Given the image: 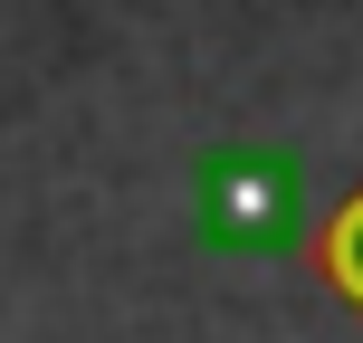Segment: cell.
<instances>
[{
	"instance_id": "1",
	"label": "cell",
	"mask_w": 363,
	"mask_h": 343,
	"mask_svg": "<svg viewBox=\"0 0 363 343\" xmlns=\"http://www.w3.org/2000/svg\"><path fill=\"white\" fill-rule=\"evenodd\" d=\"M306 267H315V286H325V296H345V306L363 315V181L306 229Z\"/></svg>"
}]
</instances>
